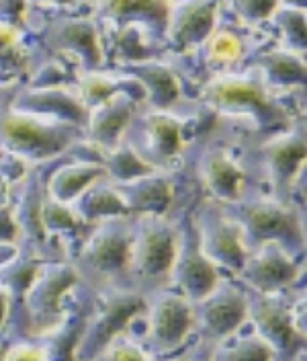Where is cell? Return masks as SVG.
Segmentation results:
<instances>
[{"mask_svg": "<svg viewBox=\"0 0 307 361\" xmlns=\"http://www.w3.org/2000/svg\"><path fill=\"white\" fill-rule=\"evenodd\" d=\"M42 35L47 54L64 60L78 74L107 68L103 27L92 13H58L45 21Z\"/></svg>", "mask_w": 307, "mask_h": 361, "instance_id": "1", "label": "cell"}, {"mask_svg": "<svg viewBox=\"0 0 307 361\" xmlns=\"http://www.w3.org/2000/svg\"><path fill=\"white\" fill-rule=\"evenodd\" d=\"M78 137V128L15 111L8 105L0 109V146L15 157L25 160H47L76 146Z\"/></svg>", "mask_w": 307, "mask_h": 361, "instance_id": "2", "label": "cell"}, {"mask_svg": "<svg viewBox=\"0 0 307 361\" xmlns=\"http://www.w3.org/2000/svg\"><path fill=\"white\" fill-rule=\"evenodd\" d=\"M148 312V300L142 293L111 288L96 310L84 320L82 335L76 345V361H94L121 337L137 316Z\"/></svg>", "mask_w": 307, "mask_h": 361, "instance_id": "3", "label": "cell"}, {"mask_svg": "<svg viewBox=\"0 0 307 361\" xmlns=\"http://www.w3.org/2000/svg\"><path fill=\"white\" fill-rule=\"evenodd\" d=\"M203 103L215 113L248 117L258 128H285L287 117L266 90L250 78L220 76L209 80L201 90Z\"/></svg>", "mask_w": 307, "mask_h": 361, "instance_id": "4", "label": "cell"}, {"mask_svg": "<svg viewBox=\"0 0 307 361\" xmlns=\"http://www.w3.org/2000/svg\"><path fill=\"white\" fill-rule=\"evenodd\" d=\"M180 247V230L160 216H144L133 232L132 273L146 281L170 277Z\"/></svg>", "mask_w": 307, "mask_h": 361, "instance_id": "5", "label": "cell"}, {"mask_svg": "<svg viewBox=\"0 0 307 361\" xmlns=\"http://www.w3.org/2000/svg\"><path fill=\"white\" fill-rule=\"evenodd\" d=\"M80 279V271L74 265H45L37 271L33 283L25 293V304L31 316V326L39 333L51 335L64 324L62 302L76 281Z\"/></svg>", "mask_w": 307, "mask_h": 361, "instance_id": "6", "label": "cell"}, {"mask_svg": "<svg viewBox=\"0 0 307 361\" xmlns=\"http://www.w3.org/2000/svg\"><path fill=\"white\" fill-rule=\"evenodd\" d=\"M133 232L123 226V218L101 222L88 236L80 250V265L92 277L115 281L125 273H132Z\"/></svg>", "mask_w": 307, "mask_h": 361, "instance_id": "7", "label": "cell"}, {"mask_svg": "<svg viewBox=\"0 0 307 361\" xmlns=\"http://www.w3.org/2000/svg\"><path fill=\"white\" fill-rule=\"evenodd\" d=\"M15 111L37 115L56 123H64L72 128H87L88 107L84 105L76 85L62 87H27L15 90V94L6 103Z\"/></svg>", "mask_w": 307, "mask_h": 361, "instance_id": "8", "label": "cell"}, {"mask_svg": "<svg viewBox=\"0 0 307 361\" xmlns=\"http://www.w3.org/2000/svg\"><path fill=\"white\" fill-rule=\"evenodd\" d=\"M246 243H279L283 247H306L301 218L277 202H254L242 207L240 220Z\"/></svg>", "mask_w": 307, "mask_h": 361, "instance_id": "9", "label": "cell"}, {"mask_svg": "<svg viewBox=\"0 0 307 361\" xmlns=\"http://www.w3.org/2000/svg\"><path fill=\"white\" fill-rule=\"evenodd\" d=\"M197 326L193 302L180 292L162 293L148 304V341L160 353L176 351Z\"/></svg>", "mask_w": 307, "mask_h": 361, "instance_id": "10", "label": "cell"}, {"mask_svg": "<svg viewBox=\"0 0 307 361\" xmlns=\"http://www.w3.org/2000/svg\"><path fill=\"white\" fill-rule=\"evenodd\" d=\"M170 277L175 279L176 290L193 304L203 302L220 286V269L205 255L195 226L180 230V247Z\"/></svg>", "mask_w": 307, "mask_h": 361, "instance_id": "11", "label": "cell"}, {"mask_svg": "<svg viewBox=\"0 0 307 361\" xmlns=\"http://www.w3.org/2000/svg\"><path fill=\"white\" fill-rule=\"evenodd\" d=\"M250 318L254 333L281 361H295L307 349V338L297 331L291 308L272 300V295H263V300L250 308Z\"/></svg>", "mask_w": 307, "mask_h": 361, "instance_id": "12", "label": "cell"}, {"mask_svg": "<svg viewBox=\"0 0 307 361\" xmlns=\"http://www.w3.org/2000/svg\"><path fill=\"white\" fill-rule=\"evenodd\" d=\"M130 85H132V80L125 76L123 89L115 92L111 99L101 103L99 107L90 109L87 123L88 135H90L92 144L96 148H101L103 154H107L121 142L125 130L135 119L139 105L144 103V97L139 92H132Z\"/></svg>", "mask_w": 307, "mask_h": 361, "instance_id": "13", "label": "cell"}, {"mask_svg": "<svg viewBox=\"0 0 307 361\" xmlns=\"http://www.w3.org/2000/svg\"><path fill=\"white\" fill-rule=\"evenodd\" d=\"M242 281L261 295H275L297 281L299 267L279 243H264L254 255H248L238 273Z\"/></svg>", "mask_w": 307, "mask_h": 361, "instance_id": "14", "label": "cell"}, {"mask_svg": "<svg viewBox=\"0 0 307 361\" xmlns=\"http://www.w3.org/2000/svg\"><path fill=\"white\" fill-rule=\"evenodd\" d=\"M218 0H173L164 39L176 51H189L203 45L218 25Z\"/></svg>", "mask_w": 307, "mask_h": 361, "instance_id": "15", "label": "cell"}, {"mask_svg": "<svg viewBox=\"0 0 307 361\" xmlns=\"http://www.w3.org/2000/svg\"><path fill=\"white\" fill-rule=\"evenodd\" d=\"M173 0H94L92 17L103 27L139 25L154 39H164Z\"/></svg>", "mask_w": 307, "mask_h": 361, "instance_id": "16", "label": "cell"}, {"mask_svg": "<svg viewBox=\"0 0 307 361\" xmlns=\"http://www.w3.org/2000/svg\"><path fill=\"white\" fill-rule=\"evenodd\" d=\"M199 306L201 314L197 316V322L203 333L215 343L240 333L242 326L250 320V304L236 288L218 286V290L199 302Z\"/></svg>", "mask_w": 307, "mask_h": 361, "instance_id": "17", "label": "cell"}, {"mask_svg": "<svg viewBox=\"0 0 307 361\" xmlns=\"http://www.w3.org/2000/svg\"><path fill=\"white\" fill-rule=\"evenodd\" d=\"M117 70L139 87L144 103L150 105L152 111H170L182 97V87L175 70L156 58L117 66Z\"/></svg>", "mask_w": 307, "mask_h": 361, "instance_id": "18", "label": "cell"}, {"mask_svg": "<svg viewBox=\"0 0 307 361\" xmlns=\"http://www.w3.org/2000/svg\"><path fill=\"white\" fill-rule=\"evenodd\" d=\"M199 240L205 255L218 269L240 273L248 259V243L240 222L227 218H213L199 228Z\"/></svg>", "mask_w": 307, "mask_h": 361, "instance_id": "19", "label": "cell"}, {"mask_svg": "<svg viewBox=\"0 0 307 361\" xmlns=\"http://www.w3.org/2000/svg\"><path fill=\"white\" fill-rule=\"evenodd\" d=\"M266 166L279 191H289L307 166V137L303 134L277 135L266 144Z\"/></svg>", "mask_w": 307, "mask_h": 361, "instance_id": "20", "label": "cell"}, {"mask_svg": "<svg viewBox=\"0 0 307 361\" xmlns=\"http://www.w3.org/2000/svg\"><path fill=\"white\" fill-rule=\"evenodd\" d=\"M130 207V214L139 216H162L175 200V187L156 173L132 180L127 185H115Z\"/></svg>", "mask_w": 307, "mask_h": 361, "instance_id": "21", "label": "cell"}, {"mask_svg": "<svg viewBox=\"0 0 307 361\" xmlns=\"http://www.w3.org/2000/svg\"><path fill=\"white\" fill-rule=\"evenodd\" d=\"M203 180L207 191L223 203H236L242 200L246 173L242 166L223 150L209 152L203 160Z\"/></svg>", "mask_w": 307, "mask_h": 361, "instance_id": "22", "label": "cell"}, {"mask_svg": "<svg viewBox=\"0 0 307 361\" xmlns=\"http://www.w3.org/2000/svg\"><path fill=\"white\" fill-rule=\"evenodd\" d=\"M184 123L170 111H152L144 117V144L158 160H173L184 148Z\"/></svg>", "mask_w": 307, "mask_h": 361, "instance_id": "23", "label": "cell"}, {"mask_svg": "<svg viewBox=\"0 0 307 361\" xmlns=\"http://www.w3.org/2000/svg\"><path fill=\"white\" fill-rule=\"evenodd\" d=\"M99 179H107L103 162H72L54 173L47 183V197L72 205Z\"/></svg>", "mask_w": 307, "mask_h": 361, "instance_id": "24", "label": "cell"}, {"mask_svg": "<svg viewBox=\"0 0 307 361\" xmlns=\"http://www.w3.org/2000/svg\"><path fill=\"white\" fill-rule=\"evenodd\" d=\"M23 33L25 29L0 21V76L4 78V87L15 85L13 80L19 78L27 80L35 64L33 51L25 45Z\"/></svg>", "mask_w": 307, "mask_h": 361, "instance_id": "25", "label": "cell"}, {"mask_svg": "<svg viewBox=\"0 0 307 361\" xmlns=\"http://www.w3.org/2000/svg\"><path fill=\"white\" fill-rule=\"evenodd\" d=\"M78 218L82 222H107L130 216V207L119 193V189L111 185H99L94 183L90 189H87L78 200Z\"/></svg>", "mask_w": 307, "mask_h": 361, "instance_id": "26", "label": "cell"}, {"mask_svg": "<svg viewBox=\"0 0 307 361\" xmlns=\"http://www.w3.org/2000/svg\"><path fill=\"white\" fill-rule=\"evenodd\" d=\"M105 175L113 185H127L132 180L142 179L156 173V166L148 158H144L130 144H117L113 150L105 154L103 160Z\"/></svg>", "mask_w": 307, "mask_h": 361, "instance_id": "27", "label": "cell"}, {"mask_svg": "<svg viewBox=\"0 0 307 361\" xmlns=\"http://www.w3.org/2000/svg\"><path fill=\"white\" fill-rule=\"evenodd\" d=\"M264 76L275 87H303L307 85V64L291 49H275L261 58Z\"/></svg>", "mask_w": 307, "mask_h": 361, "instance_id": "28", "label": "cell"}, {"mask_svg": "<svg viewBox=\"0 0 307 361\" xmlns=\"http://www.w3.org/2000/svg\"><path fill=\"white\" fill-rule=\"evenodd\" d=\"M213 361H272L270 347L256 333L234 338V335L221 341L218 349H211Z\"/></svg>", "mask_w": 307, "mask_h": 361, "instance_id": "29", "label": "cell"}, {"mask_svg": "<svg viewBox=\"0 0 307 361\" xmlns=\"http://www.w3.org/2000/svg\"><path fill=\"white\" fill-rule=\"evenodd\" d=\"M203 45H205L209 64H215L220 68L236 64L244 54L242 39L232 31H213L211 37Z\"/></svg>", "mask_w": 307, "mask_h": 361, "instance_id": "30", "label": "cell"}, {"mask_svg": "<svg viewBox=\"0 0 307 361\" xmlns=\"http://www.w3.org/2000/svg\"><path fill=\"white\" fill-rule=\"evenodd\" d=\"M277 25L283 31L287 45L291 51H307V15L306 11L297 8H285L279 11L277 15Z\"/></svg>", "mask_w": 307, "mask_h": 361, "instance_id": "31", "label": "cell"}, {"mask_svg": "<svg viewBox=\"0 0 307 361\" xmlns=\"http://www.w3.org/2000/svg\"><path fill=\"white\" fill-rule=\"evenodd\" d=\"M42 222H44L45 232L66 234V232H74L82 220L70 209V205L56 202V200L49 197L42 205Z\"/></svg>", "mask_w": 307, "mask_h": 361, "instance_id": "32", "label": "cell"}, {"mask_svg": "<svg viewBox=\"0 0 307 361\" xmlns=\"http://www.w3.org/2000/svg\"><path fill=\"white\" fill-rule=\"evenodd\" d=\"M236 11L250 25H258L279 13L281 0H234Z\"/></svg>", "mask_w": 307, "mask_h": 361, "instance_id": "33", "label": "cell"}, {"mask_svg": "<svg viewBox=\"0 0 307 361\" xmlns=\"http://www.w3.org/2000/svg\"><path fill=\"white\" fill-rule=\"evenodd\" d=\"M105 361H156L139 345L132 341H121V337L111 343V347L101 355Z\"/></svg>", "mask_w": 307, "mask_h": 361, "instance_id": "34", "label": "cell"}, {"mask_svg": "<svg viewBox=\"0 0 307 361\" xmlns=\"http://www.w3.org/2000/svg\"><path fill=\"white\" fill-rule=\"evenodd\" d=\"M21 236V228L17 222V216L6 209L0 207V245H17Z\"/></svg>", "mask_w": 307, "mask_h": 361, "instance_id": "35", "label": "cell"}, {"mask_svg": "<svg viewBox=\"0 0 307 361\" xmlns=\"http://www.w3.org/2000/svg\"><path fill=\"white\" fill-rule=\"evenodd\" d=\"M4 361H47V349L35 345H17L6 351Z\"/></svg>", "mask_w": 307, "mask_h": 361, "instance_id": "36", "label": "cell"}, {"mask_svg": "<svg viewBox=\"0 0 307 361\" xmlns=\"http://www.w3.org/2000/svg\"><path fill=\"white\" fill-rule=\"evenodd\" d=\"M33 11L35 8H45V11H56V13H68L78 8L76 0H29Z\"/></svg>", "mask_w": 307, "mask_h": 361, "instance_id": "37", "label": "cell"}, {"mask_svg": "<svg viewBox=\"0 0 307 361\" xmlns=\"http://www.w3.org/2000/svg\"><path fill=\"white\" fill-rule=\"evenodd\" d=\"M291 314H293V322H295L297 331L307 338V293L291 308Z\"/></svg>", "mask_w": 307, "mask_h": 361, "instance_id": "38", "label": "cell"}, {"mask_svg": "<svg viewBox=\"0 0 307 361\" xmlns=\"http://www.w3.org/2000/svg\"><path fill=\"white\" fill-rule=\"evenodd\" d=\"M8 308H11V295L0 288V329L4 326V320L8 316Z\"/></svg>", "mask_w": 307, "mask_h": 361, "instance_id": "39", "label": "cell"}, {"mask_svg": "<svg viewBox=\"0 0 307 361\" xmlns=\"http://www.w3.org/2000/svg\"><path fill=\"white\" fill-rule=\"evenodd\" d=\"M191 361H213V357H211V349H199L197 353H195V357Z\"/></svg>", "mask_w": 307, "mask_h": 361, "instance_id": "40", "label": "cell"}, {"mask_svg": "<svg viewBox=\"0 0 307 361\" xmlns=\"http://www.w3.org/2000/svg\"><path fill=\"white\" fill-rule=\"evenodd\" d=\"M291 8H297V11H307V0H285Z\"/></svg>", "mask_w": 307, "mask_h": 361, "instance_id": "41", "label": "cell"}, {"mask_svg": "<svg viewBox=\"0 0 307 361\" xmlns=\"http://www.w3.org/2000/svg\"><path fill=\"white\" fill-rule=\"evenodd\" d=\"M299 193L303 195V200L307 202V173H306V179L301 180V185H299Z\"/></svg>", "mask_w": 307, "mask_h": 361, "instance_id": "42", "label": "cell"}, {"mask_svg": "<svg viewBox=\"0 0 307 361\" xmlns=\"http://www.w3.org/2000/svg\"><path fill=\"white\" fill-rule=\"evenodd\" d=\"M301 232H303V240H306L307 245V214L301 218Z\"/></svg>", "mask_w": 307, "mask_h": 361, "instance_id": "43", "label": "cell"}, {"mask_svg": "<svg viewBox=\"0 0 307 361\" xmlns=\"http://www.w3.org/2000/svg\"><path fill=\"white\" fill-rule=\"evenodd\" d=\"M4 355H6V349H4L2 343H0V361H4Z\"/></svg>", "mask_w": 307, "mask_h": 361, "instance_id": "44", "label": "cell"}, {"mask_svg": "<svg viewBox=\"0 0 307 361\" xmlns=\"http://www.w3.org/2000/svg\"><path fill=\"white\" fill-rule=\"evenodd\" d=\"M297 361H303V360H299V357H297Z\"/></svg>", "mask_w": 307, "mask_h": 361, "instance_id": "45", "label": "cell"}]
</instances>
